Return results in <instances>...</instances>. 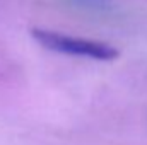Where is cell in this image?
<instances>
[{"instance_id": "6da1fadb", "label": "cell", "mask_w": 147, "mask_h": 145, "mask_svg": "<svg viewBox=\"0 0 147 145\" xmlns=\"http://www.w3.org/2000/svg\"><path fill=\"white\" fill-rule=\"evenodd\" d=\"M31 36L46 50L57 51L62 55H69V56L98 60V62H110L118 56V51L111 44L103 43V41L72 36V34L50 31V29H33Z\"/></svg>"}]
</instances>
